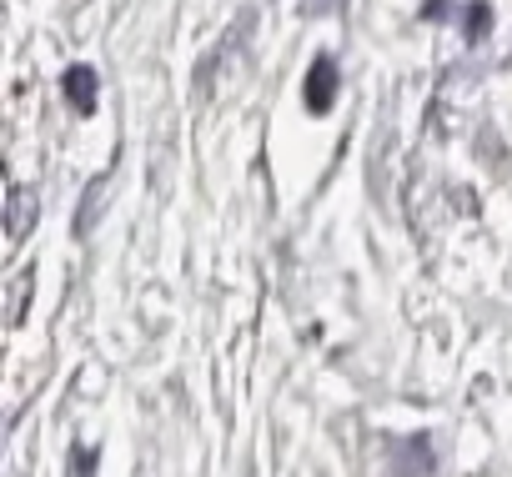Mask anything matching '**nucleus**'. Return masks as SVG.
<instances>
[{
  "instance_id": "nucleus-1",
  "label": "nucleus",
  "mask_w": 512,
  "mask_h": 477,
  "mask_svg": "<svg viewBox=\"0 0 512 477\" xmlns=\"http://www.w3.org/2000/svg\"><path fill=\"white\" fill-rule=\"evenodd\" d=\"M337 61L332 56H317L312 61V71H307V86H302V101H307V111L312 116H327L332 106H337Z\"/></svg>"
},
{
  "instance_id": "nucleus-2",
  "label": "nucleus",
  "mask_w": 512,
  "mask_h": 477,
  "mask_svg": "<svg viewBox=\"0 0 512 477\" xmlns=\"http://www.w3.org/2000/svg\"><path fill=\"white\" fill-rule=\"evenodd\" d=\"M61 96H66L71 111L96 116V106H101V96H96V71H91V66H66V76H61Z\"/></svg>"
},
{
  "instance_id": "nucleus-3",
  "label": "nucleus",
  "mask_w": 512,
  "mask_h": 477,
  "mask_svg": "<svg viewBox=\"0 0 512 477\" xmlns=\"http://www.w3.org/2000/svg\"><path fill=\"white\" fill-rule=\"evenodd\" d=\"M36 191L31 186H11V216H6V236L11 242H26V231H31V221H36Z\"/></svg>"
},
{
  "instance_id": "nucleus-4",
  "label": "nucleus",
  "mask_w": 512,
  "mask_h": 477,
  "mask_svg": "<svg viewBox=\"0 0 512 477\" xmlns=\"http://www.w3.org/2000/svg\"><path fill=\"white\" fill-rule=\"evenodd\" d=\"M487 31H492V6H487V0H467V11H462V41L477 46V41H487Z\"/></svg>"
},
{
  "instance_id": "nucleus-5",
  "label": "nucleus",
  "mask_w": 512,
  "mask_h": 477,
  "mask_svg": "<svg viewBox=\"0 0 512 477\" xmlns=\"http://www.w3.org/2000/svg\"><path fill=\"white\" fill-rule=\"evenodd\" d=\"M26 297H31V272H21V277H16V287H11V327L26 317Z\"/></svg>"
},
{
  "instance_id": "nucleus-6",
  "label": "nucleus",
  "mask_w": 512,
  "mask_h": 477,
  "mask_svg": "<svg viewBox=\"0 0 512 477\" xmlns=\"http://www.w3.org/2000/svg\"><path fill=\"white\" fill-rule=\"evenodd\" d=\"M71 477H96V452H91V447H86V452H81V447L71 452Z\"/></svg>"
},
{
  "instance_id": "nucleus-7",
  "label": "nucleus",
  "mask_w": 512,
  "mask_h": 477,
  "mask_svg": "<svg viewBox=\"0 0 512 477\" xmlns=\"http://www.w3.org/2000/svg\"><path fill=\"white\" fill-rule=\"evenodd\" d=\"M452 0H427V6H422V21H452Z\"/></svg>"
},
{
  "instance_id": "nucleus-8",
  "label": "nucleus",
  "mask_w": 512,
  "mask_h": 477,
  "mask_svg": "<svg viewBox=\"0 0 512 477\" xmlns=\"http://www.w3.org/2000/svg\"><path fill=\"white\" fill-rule=\"evenodd\" d=\"M302 11H307V16H317V11H342V0H307Z\"/></svg>"
}]
</instances>
